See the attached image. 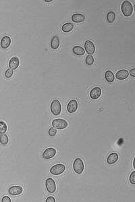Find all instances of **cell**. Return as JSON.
Returning <instances> with one entry per match:
<instances>
[{
	"label": "cell",
	"instance_id": "1",
	"mask_svg": "<svg viewBox=\"0 0 135 202\" xmlns=\"http://www.w3.org/2000/svg\"><path fill=\"white\" fill-rule=\"evenodd\" d=\"M121 10L124 16L129 17L132 15L133 12V7L132 3L128 0L124 1L122 3L121 5Z\"/></svg>",
	"mask_w": 135,
	"mask_h": 202
},
{
	"label": "cell",
	"instance_id": "2",
	"mask_svg": "<svg viewBox=\"0 0 135 202\" xmlns=\"http://www.w3.org/2000/svg\"><path fill=\"white\" fill-rule=\"evenodd\" d=\"M50 110H51V113L54 116H58L60 114L61 111V106L59 100H54L51 102V106H50Z\"/></svg>",
	"mask_w": 135,
	"mask_h": 202
},
{
	"label": "cell",
	"instance_id": "3",
	"mask_svg": "<svg viewBox=\"0 0 135 202\" xmlns=\"http://www.w3.org/2000/svg\"><path fill=\"white\" fill-rule=\"evenodd\" d=\"M68 123L66 120L61 119V118H57L52 121V126L56 129L63 130L65 129L68 127Z\"/></svg>",
	"mask_w": 135,
	"mask_h": 202
},
{
	"label": "cell",
	"instance_id": "4",
	"mask_svg": "<svg viewBox=\"0 0 135 202\" xmlns=\"http://www.w3.org/2000/svg\"><path fill=\"white\" fill-rule=\"evenodd\" d=\"M84 163L83 161L80 158H76L73 163V169L76 174H82L84 170Z\"/></svg>",
	"mask_w": 135,
	"mask_h": 202
},
{
	"label": "cell",
	"instance_id": "5",
	"mask_svg": "<svg viewBox=\"0 0 135 202\" xmlns=\"http://www.w3.org/2000/svg\"><path fill=\"white\" fill-rule=\"evenodd\" d=\"M65 165L58 164L54 165V166H53L51 168H50V172H51V174H53V175L57 176V175H59V174H62L65 171Z\"/></svg>",
	"mask_w": 135,
	"mask_h": 202
},
{
	"label": "cell",
	"instance_id": "6",
	"mask_svg": "<svg viewBox=\"0 0 135 202\" xmlns=\"http://www.w3.org/2000/svg\"><path fill=\"white\" fill-rule=\"evenodd\" d=\"M45 187L47 191L49 193H54L56 190V184L54 180L51 178H49L45 180Z\"/></svg>",
	"mask_w": 135,
	"mask_h": 202
},
{
	"label": "cell",
	"instance_id": "7",
	"mask_svg": "<svg viewBox=\"0 0 135 202\" xmlns=\"http://www.w3.org/2000/svg\"><path fill=\"white\" fill-rule=\"evenodd\" d=\"M84 49L88 55H92L95 52V47L91 41L87 40L84 43Z\"/></svg>",
	"mask_w": 135,
	"mask_h": 202
},
{
	"label": "cell",
	"instance_id": "8",
	"mask_svg": "<svg viewBox=\"0 0 135 202\" xmlns=\"http://www.w3.org/2000/svg\"><path fill=\"white\" fill-rule=\"evenodd\" d=\"M56 155V150L53 147H49V148L46 149L43 153V157L44 159L49 160V159L53 158L55 155Z\"/></svg>",
	"mask_w": 135,
	"mask_h": 202
},
{
	"label": "cell",
	"instance_id": "9",
	"mask_svg": "<svg viewBox=\"0 0 135 202\" xmlns=\"http://www.w3.org/2000/svg\"><path fill=\"white\" fill-rule=\"evenodd\" d=\"M78 108V102L76 100H72L68 102L67 105V110L69 113H74Z\"/></svg>",
	"mask_w": 135,
	"mask_h": 202
},
{
	"label": "cell",
	"instance_id": "10",
	"mask_svg": "<svg viewBox=\"0 0 135 202\" xmlns=\"http://www.w3.org/2000/svg\"><path fill=\"white\" fill-rule=\"evenodd\" d=\"M23 189L22 186H12L9 188L8 193L9 195L16 196L20 195L22 193Z\"/></svg>",
	"mask_w": 135,
	"mask_h": 202
},
{
	"label": "cell",
	"instance_id": "11",
	"mask_svg": "<svg viewBox=\"0 0 135 202\" xmlns=\"http://www.w3.org/2000/svg\"><path fill=\"white\" fill-rule=\"evenodd\" d=\"M101 89L100 87H94L90 92V97L92 100H97L101 96Z\"/></svg>",
	"mask_w": 135,
	"mask_h": 202
},
{
	"label": "cell",
	"instance_id": "12",
	"mask_svg": "<svg viewBox=\"0 0 135 202\" xmlns=\"http://www.w3.org/2000/svg\"><path fill=\"white\" fill-rule=\"evenodd\" d=\"M129 75V72L127 70L122 69L115 74V77L118 80H124L126 78H128Z\"/></svg>",
	"mask_w": 135,
	"mask_h": 202
},
{
	"label": "cell",
	"instance_id": "13",
	"mask_svg": "<svg viewBox=\"0 0 135 202\" xmlns=\"http://www.w3.org/2000/svg\"><path fill=\"white\" fill-rule=\"evenodd\" d=\"M20 64V60L18 57H13L9 62V68L12 70H16Z\"/></svg>",
	"mask_w": 135,
	"mask_h": 202
},
{
	"label": "cell",
	"instance_id": "14",
	"mask_svg": "<svg viewBox=\"0 0 135 202\" xmlns=\"http://www.w3.org/2000/svg\"><path fill=\"white\" fill-rule=\"evenodd\" d=\"M11 45V38L8 36L3 37L1 40V47L3 49H7Z\"/></svg>",
	"mask_w": 135,
	"mask_h": 202
},
{
	"label": "cell",
	"instance_id": "15",
	"mask_svg": "<svg viewBox=\"0 0 135 202\" xmlns=\"http://www.w3.org/2000/svg\"><path fill=\"white\" fill-rule=\"evenodd\" d=\"M119 158V155L116 153H112L111 154H109L108 155V158L107 159V162L108 163V164H113L114 163H115L118 160Z\"/></svg>",
	"mask_w": 135,
	"mask_h": 202
},
{
	"label": "cell",
	"instance_id": "16",
	"mask_svg": "<svg viewBox=\"0 0 135 202\" xmlns=\"http://www.w3.org/2000/svg\"><path fill=\"white\" fill-rule=\"evenodd\" d=\"M84 20H85V16L81 14H74L72 16V20L74 22L80 23L83 22Z\"/></svg>",
	"mask_w": 135,
	"mask_h": 202
},
{
	"label": "cell",
	"instance_id": "17",
	"mask_svg": "<svg viewBox=\"0 0 135 202\" xmlns=\"http://www.w3.org/2000/svg\"><path fill=\"white\" fill-rule=\"evenodd\" d=\"M60 41H59V38L57 35L53 37L51 41V47L53 49H56L59 47Z\"/></svg>",
	"mask_w": 135,
	"mask_h": 202
},
{
	"label": "cell",
	"instance_id": "18",
	"mask_svg": "<svg viewBox=\"0 0 135 202\" xmlns=\"http://www.w3.org/2000/svg\"><path fill=\"white\" fill-rule=\"evenodd\" d=\"M72 52L77 56H83L85 54L84 48L81 46H74L72 49Z\"/></svg>",
	"mask_w": 135,
	"mask_h": 202
},
{
	"label": "cell",
	"instance_id": "19",
	"mask_svg": "<svg viewBox=\"0 0 135 202\" xmlns=\"http://www.w3.org/2000/svg\"><path fill=\"white\" fill-rule=\"evenodd\" d=\"M105 80L107 81L108 83H112L115 80V76L111 70H107L105 72Z\"/></svg>",
	"mask_w": 135,
	"mask_h": 202
},
{
	"label": "cell",
	"instance_id": "20",
	"mask_svg": "<svg viewBox=\"0 0 135 202\" xmlns=\"http://www.w3.org/2000/svg\"><path fill=\"white\" fill-rule=\"evenodd\" d=\"M73 27H74V25H73L72 23L67 22L63 25L62 27H61V29H62V31H63L64 33H68L72 30Z\"/></svg>",
	"mask_w": 135,
	"mask_h": 202
},
{
	"label": "cell",
	"instance_id": "21",
	"mask_svg": "<svg viewBox=\"0 0 135 202\" xmlns=\"http://www.w3.org/2000/svg\"><path fill=\"white\" fill-rule=\"evenodd\" d=\"M115 14L113 12L111 11L109 12L107 14V20L108 21V22H113V21L115 20Z\"/></svg>",
	"mask_w": 135,
	"mask_h": 202
},
{
	"label": "cell",
	"instance_id": "22",
	"mask_svg": "<svg viewBox=\"0 0 135 202\" xmlns=\"http://www.w3.org/2000/svg\"><path fill=\"white\" fill-rule=\"evenodd\" d=\"M8 137L5 134H1L0 137V142L2 145H7L8 143Z\"/></svg>",
	"mask_w": 135,
	"mask_h": 202
},
{
	"label": "cell",
	"instance_id": "23",
	"mask_svg": "<svg viewBox=\"0 0 135 202\" xmlns=\"http://www.w3.org/2000/svg\"><path fill=\"white\" fill-rule=\"evenodd\" d=\"M7 127L6 124L4 122L1 121L0 122V133L4 134L7 131Z\"/></svg>",
	"mask_w": 135,
	"mask_h": 202
},
{
	"label": "cell",
	"instance_id": "24",
	"mask_svg": "<svg viewBox=\"0 0 135 202\" xmlns=\"http://www.w3.org/2000/svg\"><path fill=\"white\" fill-rule=\"evenodd\" d=\"M85 62H86V64L87 65H89V66L92 65V64L94 63V58L92 57V55H88V56H86Z\"/></svg>",
	"mask_w": 135,
	"mask_h": 202
},
{
	"label": "cell",
	"instance_id": "25",
	"mask_svg": "<svg viewBox=\"0 0 135 202\" xmlns=\"http://www.w3.org/2000/svg\"><path fill=\"white\" fill-rule=\"evenodd\" d=\"M129 181L130 183L132 184H135V170L131 172L129 176Z\"/></svg>",
	"mask_w": 135,
	"mask_h": 202
},
{
	"label": "cell",
	"instance_id": "26",
	"mask_svg": "<svg viewBox=\"0 0 135 202\" xmlns=\"http://www.w3.org/2000/svg\"><path fill=\"white\" fill-rule=\"evenodd\" d=\"M48 133H49V136H51V137H54V136L56 135L57 133V129L54 127H51L49 129Z\"/></svg>",
	"mask_w": 135,
	"mask_h": 202
},
{
	"label": "cell",
	"instance_id": "27",
	"mask_svg": "<svg viewBox=\"0 0 135 202\" xmlns=\"http://www.w3.org/2000/svg\"><path fill=\"white\" fill-rule=\"evenodd\" d=\"M13 74H14L13 70L11 69V68H9V69H7V70L5 71V77L7 78V79H9V78H11V77H12Z\"/></svg>",
	"mask_w": 135,
	"mask_h": 202
},
{
	"label": "cell",
	"instance_id": "28",
	"mask_svg": "<svg viewBox=\"0 0 135 202\" xmlns=\"http://www.w3.org/2000/svg\"><path fill=\"white\" fill-rule=\"evenodd\" d=\"M1 202H11V199L9 198L8 196H4V197H2L1 199Z\"/></svg>",
	"mask_w": 135,
	"mask_h": 202
},
{
	"label": "cell",
	"instance_id": "29",
	"mask_svg": "<svg viewBox=\"0 0 135 202\" xmlns=\"http://www.w3.org/2000/svg\"><path fill=\"white\" fill-rule=\"evenodd\" d=\"M46 202H55V198L53 197H52V196H49V197H48L47 199L45 200Z\"/></svg>",
	"mask_w": 135,
	"mask_h": 202
},
{
	"label": "cell",
	"instance_id": "30",
	"mask_svg": "<svg viewBox=\"0 0 135 202\" xmlns=\"http://www.w3.org/2000/svg\"><path fill=\"white\" fill-rule=\"evenodd\" d=\"M130 75L132 77H135V68H132L130 70Z\"/></svg>",
	"mask_w": 135,
	"mask_h": 202
},
{
	"label": "cell",
	"instance_id": "31",
	"mask_svg": "<svg viewBox=\"0 0 135 202\" xmlns=\"http://www.w3.org/2000/svg\"><path fill=\"white\" fill-rule=\"evenodd\" d=\"M133 168H134L135 170V157L134 158V160H133Z\"/></svg>",
	"mask_w": 135,
	"mask_h": 202
},
{
	"label": "cell",
	"instance_id": "32",
	"mask_svg": "<svg viewBox=\"0 0 135 202\" xmlns=\"http://www.w3.org/2000/svg\"><path fill=\"white\" fill-rule=\"evenodd\" d=\"M45 2H48V3H49V2H51V1H52V0H45Z\"/></svg>",
	"mask_w": 135,
	"mask_h": 202
},
{
	"label": "cell",
	"instance_id": "33",
	"mask_svg": "<svg viewBox=\"0 0 135 202\" xmlns=\"http://www.w3.org/2000/svg\"><path fill=\"white\" fill-rule=\"evenodd\" d=\"M133 9H134V10H135V4H134V7H133Z\"/></svg>",
	"mask_w": 135,
	"mask_h": 202
}]
</instances>
